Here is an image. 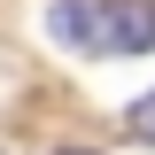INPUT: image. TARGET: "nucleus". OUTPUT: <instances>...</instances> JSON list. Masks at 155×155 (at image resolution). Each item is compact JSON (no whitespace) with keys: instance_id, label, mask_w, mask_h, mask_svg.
<instances>
[{"instance_id":"1","label":"nucleus","mask_w":155,"mask_h":155,"mask_svg":"<svg viewBox=\"0 0 155 155\" xmlns=\"http://www.w3.org/2000/svg\"><path fill=\"white\" fill-rule=\"evenodd\" d=\"M47 31L85 54H155V0H47Z\"/></svg>"},{"instance_id":"2","label":"nucleus","mask_w":155,"mask_h":155,"mask_svg":"<svg viewBox=\"0 0 155 155\" xmlns=\"http://www.w3.org/2000/svg\"><path fill=\"white\" fill-rule=\"evenodd\" d=\"M124 132H132V140H147V147H155V93H140L132 109H124Z\"/></svg>"},{"instance_id":"3","label":"nucleus","mask_w":155,"mask_h":155,"mask_svg":"<svg viewBox=\"0 0 155 155\" xmlns=\"http://www.w3.org/2000/svg\"><path fill=\"white\" fill-rule=\"evenodd\" d=\"M62 155H93V147H62Z\"/></svg>"}]
</instances>
